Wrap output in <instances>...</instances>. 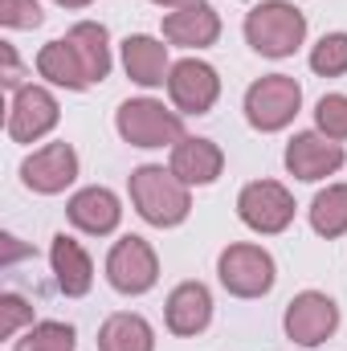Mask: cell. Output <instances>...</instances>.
I'll use <instances>...</instances> for the list:
<instances>
[{"instance_id":"6da1fadb","label":"cell","mask_w":347,"mask_h":351,"mask_svg":"<svg viewBox=\"0 0 347 351\" xmlns=\"http://www.w3.org/2000/svg\"><path fill=\"white\" fill-rule=\"evenodd\" d=\"M131 204L156 229H176L192 213L188 184L172 168H156V164H143L131 172Z\"/></svg>"},{"instance_id":"7a4b0ae2","label":"cell","mask_w":347,"mask_h":351,"mask_svg":"<svg viewBox=\"0 0 347 351\" xmlns=\"http://www.w3.org/2000/svg\"><path fill=\"white\" fill-rule=\"evenodd\" d=\"M246 41L261 58H290L307 41V16L286 0H261L246 16Z\"/></svg>"},{"instance_id":"3957f363","label":"cell","mask_w":347,"mask_h":351,"mask_svg":"<svg viewBox=\"0 0 347 351\" xmlns=\"http://www.w3.org/2000/svg\"><path fill=\"white\" fill-rule=\"evenodd\" d=\"M115 127L131 147H176L184 139L180 110H168L156 98H127L115 114Z\"/></svg>"},{"instance_id":"277c9868","label":"cell","mask_w":347,"mask_h":351,"mask_svg":"<svg viewBox=\"0 0 347 351\" xmlns=\"http://www.w3.org/2000/svg\"><path fill=\"white\" fill-rule=\"evenodd\" d=\"M298 106H302V86L290 74H265L246 90V119L254 131H265V135L290 127Z\"/></svg>"},{"instance_id":"5b68a950","label":"cell","mask_w":347,"mask_h":351,"mask_svg":"<svg viewBox=\"0 0 347 351\" xmlns=\"http://www.w3.org/2000/svg\"><path fill=\"white\" fill-rule=\"evenodd\" d=\"M106 282L119 294H147L160 282V258L143 237H123L106 254Z\"/></svg>"},{"instance_id":"8992f818","label":"cell","mask_w":347,"mask_h":351,"mask_svg":"<svg viewBox=\"0 0 347 351\" xmlns=\"http://www.w3.org/2000/svg\"><path fill=\"white\" fill-rule=\"evenodd\" d=\"M237 217L254 233H282L294 221V196L278 180H254L237 196Z\"/></svg>"},{"instance_id":"52a82bcc","label":"cell","mask_w":347,"mask_h":351,"mask_svg":"<svg viewBox=\"0 0 347 351\" xmlns=\"http://www.w3.org/2000/svg\"><path fill=\"white\" fill-rule=\"evenodd\" d=\"M221 286L237 298H261L274 286V258L261 245H229L217 262Z\"/></svg>"},{"instance_id":"ba28073f","label":"cell","mask_w":347,"mask_h":351,"mask_svg":"<svg viewBox=\"0 0 347 351\" xmlns=\"http://www.w3.org/2000/svg\"><path fill=\"white\" fill-rule=\"evenodd\" d=\"M282 323H286V335H290L294 343L319 348V343H327V339L335 335V327H339V306H335L327 294H319V290H302V294L290 298Z\"/></svg>"},{"instance_id":"9c48e42d","label":"cell","mask_w":347,"mask_h":351,"mask_svg":"<svg viewBox=\"0 0 347 351\" xmlns=\"http://www.w3.org/2000/svg\"><path fill=\"white\" fill-rule=\"evenodd\" d=\"M168 94H172V106L180 114H208L221 98V78L208 62L184 58L168 74Z\"/></svg>"},{"instance_id":"30bf717a","label":"cell","mask_w":347,"mask_h":351,"mask_svg":"<svg viewBox=\"0 0 347 351\" xmlns=\"http://www.w3.org/2000/svg\"><path fill=\"white\" fill-rule=\"evenodd\" d=\"M62 110H58V98L45 86H21L12 94V106H8V139L12 143H37L41 135H49L58 127Z\"/></svg>"},{"instance_id":"8fae6325","label":"cell","mask_w":347,"mask_h":351,"mask_svg":"<svg viewBox=\"0 0 347 351\" xmlns=\"http://www.w3.org/2000/svg\"><path fill=\"white\" fill-rule=\"evenodd\" d=\"M344 147L335 139H327L323 131H302L286 143V172L294 180H307V184L335 176L344 168Z\"/></svg>"},{"instance_id":"7c38bea8","label":"cell","mask_w":347,"mask_h":351,"mask_svg":"<svg viewBox=\"0 0 347 351\" xmlns=\"http://www.w3.org/2000/svg\"><path fill=\"white\" fill-rule=\"evenodd\" d=\"M21 180L29 192H41V196L66 192L78 180V152L70 143H45L41 152H33L21 164Z\"/></svg>"},{"instance_id":"4fadbf2b","label":"cell","mask_w":347,"mask_h":351,"mask_svg":"<svg viewBox=\"0 0 347 351\" xmlns=\"http://www.w3.org/2000/svg\"><path fill=\"white\" fill-rule=\"evenodd\" d=\"M66 213H70V225L82 229V233H90V237H106V233H115L119 221H123L119 196H115L110 188H98V184L74 192L70 204H66Z\"/></svg>"},{"instance_id":"5bb4252c","label":"cell","mask_w":347,"mask_h":351,"mask_svg":"<svg viewBox=\"0 0 347 351\" xmlns=\"http://www.w3.org/2000/svg\"><path fill=\"white\" fill-rule=\"evenodd\" d=\"M217 37H221V16L204 0L164 16V41H172L180 49H208Z\"/></svg>"},{"instance_id":"9a60e30c","label":"cell","mask_w":347,"mask_h":351,"mask_svg":"<svg viewBox=\"0 0 347 351\" xmlns=\"http://www.w3.org/2000/svg\"><path fill=\"white\" fill-rule=\"evenodd\" d=\"M123 70H127V78L131 82H139V86H164L168 82V74H172V62H168V45L164 41H156V37H147V33H135V37H127L123 41Z\"/></svg>"},{"instance_id":"2e32d148","label":"cell","mask_w":347,"mask_h":351,"mask_svg":"<svg viewBox=\"0 0 347 351\" xmlns=\"http://www.w3.org/2000/svg\"><path fill=\"white\" fill-rule=\"evenodd\" d=\"M168 331L172 335H200L213 323V294L200 282H180L168 294Z\"/></svg>"},{"instance_id":"e0dca14e","label":"cell","mask_w":347,"mask_h":351,"mask_svg":"<svg viewBox=\"0 0 347 351\" xmlns=\"http://www.w3.org/2000/svg\"><path fill=\"white\" fill-rule=\"evenodd\" d=\"M188 188L192 184H213L217 176L225 172V152L213 143V139H192L184 135L180 143L172 147V164H168Z\"/></svg>"},{"instance_id":"ac0fdd59","label":"cell","mask_w":347,"mask_h":351,"mask_svg":"<svg viewBox=\"0 0 347 351\" xmlns=\"http://www.w3.org/2000/svg\"><path fill=\"white\" fill-rule=\"evenodd\" d=\"M49 262H53V274H58V290H62L66 298L90 294V286H94V265H90V254L74 241V237L58 233L53 245H49Z\"/></svg>"},{"instance_id":"d6986e66","label":"cell","mask_w":347,"mask_h":351,"mask_svg":"<svg viewBox=\"0 0 347 351\" xmlns=\"http://www.w3.org/2000/svg\"><path fill=\"white\" fill-rule=\"evenodd\" d=\"M98 351H156V331L143 315L119 311L102 323L98 331Z\"/></svg>"},{"instance_id":"ffe728a7","label":"cell","mask_w":347,"mask_h":351,"mask_svg":"<svg viewBox=\"0 0 347 351\" xmlns=\"http://www.w3.org/2000/svg\"><path fill=\"white\" fill-rule=\"evenodd\" d=\"M37 74H41L45 82L66 86V90H86L90 86L86 70H82V62H78V53H74V45H70L66 37L41 45V53H37Z\"/></svg>"},{"instance_id":"44dd1931","label":"cell","mask_w":347,"mask_h":351,"mask_svg":"<svg viewBox=\"0 0 347 351\" xmlns=\"http://www.w3.org/2000/svg\"><path fill=\"white\" fill-rule=\"evenodd\" d=\"M66 41L74 45V53H78V62H82V70H86L90 86L110 74V37H106L102 25L82 21V25H74V29L66 33Z\"/></svg>"},{"instance_id":"7402d4cb","label":"cell","mask_w":347,"mask_h":351,"mask_svg":"<svg viewBox=\"0 0 347 351\" xmlns=\"http://www.w3.org/2000/svg\"><path fill=\"white\" fill-rule=\"evenodd\" d=\"M311 229L327 241L347 233V184H327L311 200Z\"/></svg>"},{"instance_id":"603a6c76","label":"cell","mask_w":347,"mask_h":351,"mask_svg":"<svg viewBox=\"0 0 347 351\" xmlns=\"http://www.w3.org/2000/svg\"><path fill=\"white\" fill-rule=\"evenodd\" d=\"M78 339H74V327L70 323H33L12 351H74Z\"/></svg>"},{"instance_id":"cb8c5ba5","label":"cell","mask_w":347,"mask_h":351,"mask_svg":"<svg viewBox=\"0 0 347 351\" xmlns=\"http://www.w3.org/2000/svg\"><path fill=\"white\" fill-rule=\"evenodd\" d=\"M311 70L323 74V78L347 74V33H327V37L311 49Z\"/></svg>"},{"instance_id":"d4e9b609","label":"cell","mask_w":347,"mask_h":351,"mask_svg":"<svg viewBox=\"0 0 347 351\" xmlns=\"http://www.w3.org/2000/svg\"><path fill=\"white\" fill-rule=\"evenodd\" d=\"M315 123L327 139L344 143L347 139V94H323L315 106Z\"/></svg>"},{"instance_id":"484cf974","label":"cell","mask_w":347,"mask_h":351,"mask_svg":"<svg viewBox=\"0 0 347 351\" xmlns=\"http://www.w3.org/2000/svg\"><path fill=\"white\" fill-rule=\"evenodd\" d=\"M0 21L8 29H37L41 25V4L37 0H0Z\"/></svg>"},{"instance_id":"4316f807","label":"cell","mask_w":347,"mask_h":351,"mask_svg":"<svg viewBox=\"0 0 347 351\" xmlns=\"http://www.w3.org/2000/svg\"><path fill=\"white\" fill-rule=\"evenodd\" d=\"M21 323H33V306L25 298H16V294H4L0 298V335L12 339L21 331Z\"/></svg>"},{"instance_id":"83f0119b","label":"cell","mask_w":347,"mask_h":351,"mask_svg":"<svg viewBox=\"0 0 347 351\" xmlns=\"http://www.w3.org/2000/svg\"><path fill=\"white\" fill-rule=\"evenodd\" d=\"M0 58H4V86L12 90H21V62H16V49L8 45V41H0Z\"/></svg>"},{"instance_id":"f1b7e54d","label":"cell","mask_w":347,"mask_h":351,"mask_svg":"<svg viewBox=\"0 0 347 351\" xmlns=\"http://www.w3.org/2000/svg\"><path fill=\"white\" fill-rule=\"evenodd\" d=\"M152 4H160V8H188V4H200V0H152Z\"/></svg>"},{"instance_id":"f546056e","label":"cell","mask_w":347,"mask_h":351,"mask_svg":"<svg viewBox=\"0 0 347 351\" xmlns=\"http://www.w3.org/2000/svg\"><path fill=\"white\" fill-rule=\"evenodd\" d=\"M53 4H62V8H86V4H94V0H53Z\"/></svg>"}]
</instances>
